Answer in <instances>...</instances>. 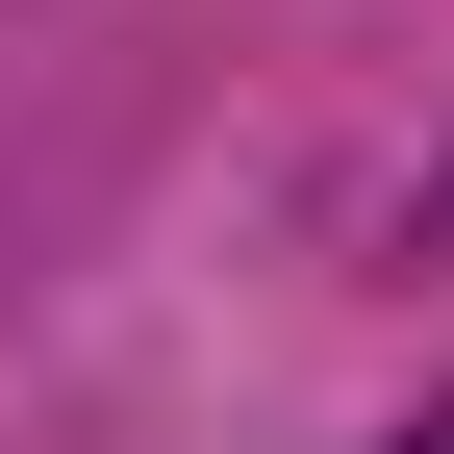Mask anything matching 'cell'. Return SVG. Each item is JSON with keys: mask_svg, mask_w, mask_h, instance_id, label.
<instances>
[{"mask_svg": "<svg viewBox=\"0 0 454 454\" xmlns=\"http://www.w3.org/2000/svg\"><path fill=\"white\" fill-rule=\"evenodd\" d=\"M404 454H454V404H429V429H404Z\"/></svg>", "mask_w": 454, "mask_h": 454, "instance_id": "obj_1", "label": "cell"}]
</instances>
